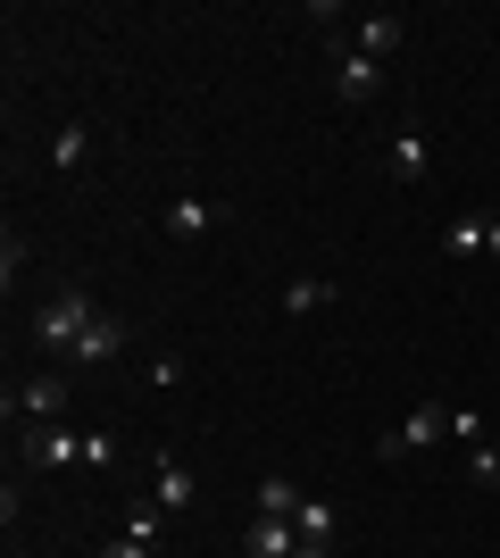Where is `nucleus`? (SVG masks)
<instances>
[{
    "instance_id": "nucleus-1",
    "label": "nucleus",
    "mask_w": 500,
    "mask_h": 558,
    "mask_svg": "<svg viewBox=\"0 0 500 558\" xmlns=\"http://www.w3.org/2000/svg\"><path fill=\"white\" fill-rule=\"evenodd\" d=\"M93 317H100L93 292H84V283H59V292L34 308V350H42V359H75V342H84Z\"/></svg>"
},
{
    "instance_id": "nucleus-2",
    "label": "nucleus",
    "mask_w": 500,
    "mask_h": 558,
    "mask_svg": "<svg viewBox=\"0 0 500 558\" xmlns=\"http://www.w3.org/2000/svg\"><path fill=\"white\" fill-rule=\"evenodd\" d=\"M0 417L9 425H59L68 417V367H42V375H25V384H9Z\"/></svg>"
},
{
    "instance_id": "nucleus-3",
    "label": "nucleus",
    "mask_w": 500,
    "mask_h": 558,
    "mask_svg": "<svg viewBox=\"0 0 500 558\" xmlns=\"http://www.w3.org/2000/svg\"><path fill=\"white\" fill-rule=\"evenodd\" d=\"M434 442H451V409H442V400H417V409L376 442V459H408V450H434Z\"/></svg>"
},
{
    "instance_id": "nucleus-4",
    "label": "nucleus",
    "mask_w": 500,
    "mask_h": 558,
    "mask_svg": "<svg viewBox=\"0 0 500 558\" xmlns=\"http://www.w3.org/2000/svg\"><path fill=\"white\" fill-rule=\"evenodd\" d=\"M333 93H342V109H367V100H383V59H367V50H333Z\"/></svg>"
},
{
    "instance_id": "nucleus-5",
    "label": "nucleus",
    "mask_w": 500,
    "mask_h": 558,
    "mask_svg": "<svg viewBox=\"0 0 500 558\" xmlns=\"http://www.w3.org/2000/svg\"><path fill=\"white\" fill-rule=\"evenodd\" d=\"M25 466H34V475L84 466V434H75V425H25Z\"/></svg>"
},
{
    "instance_id": "nucleus-6",
    "label": "nucleus",
    "mask_w": 500,
    "mask_h": 558,
    "mask_svg": "<svg viewBox=\"0 0 500 558\" xmlns=\"http://www.w3.org/2000/svg\"><path fill=\"white\" fill-rule=\"evenodd\" d=\"M401 43H408L401 9H367V17H351V50H367V59H392Z\"/></svg>"
},
{
    "instance_id": "nucleus-7",
    "label": "nucleus",
    "mask_w": 500,
    "mask_h": 558,
    "mask_svg": "<svg viewBox=\"0 0 500 558\" xmlns=\"http://www.w3.org/2000/svg\"><path fill=\"white\" fill-rule=\"evenodd\" d=\"M159 226H167V242H200V233L217 226V201H209V192H184V201H167Z\"/></svg>"
},
{
    "instance_id": "nucleus-8",
    "label": "nucleus",
    "mask_w": 500,
    "mask_h": 558,
    "mask_svg": "<svg viewBox=\"0 0 500 558\" xmlns=\"http://www.w3.org/2000/svg\"><path fill=\"white\" fill-rule=\"evenodd\" d=\"M150 500H159L167 517H175V509H192V500H200V475H192L184 459H159V466H150Z\"/></svg>"
},
{
    "instance_id": "nucleus-9",
    "label": "nucleus",
    "mask_w": 500,
    "mask_h": 558,
    "mask_svg": "<svg viewBox=\"0 0 500 558\" xmlns=\"http://www.w3.org/2000/svg\"><path fill=\"white\" fill-rule=\"evenodd\" d=\"M383 167H392L401 184H426V175H434V150H426V134H417V125H401V134H392V150H383Z\"/></svg>"
},
{
    "instance_id": "nucleus-10",
    "label": "nucleus",
    "mask_w": 500,
    "mask_h": 558,
    "mask_svg": "<svg viewBox=\"0 0 500 558\" xmlns=\"http://www.w3.org/2000/svg\"><path fill=\"white\" fill-rule=\"evenodd\" d=\"M118 350H125V317L100 308L93 326H84V342H75V367H100V359H118Z\"/></svg>"
},
{
    "instance_id": "nucleus-11",
    "label": "nucleus",
    "mask_w": 500,
    "mask_h": 558,
    "mask_svg": "<svg viewBox=\"0 0 500 558\" xmlns=\"http://www.w3.org/2000/svg\"><path fill=\"white\" fill-rule=\"evenodd\" d=\"M242 550H251V558H292V550H301V534H292V517H251Z\"/></svg>"
},
{
    "instance_id": "nucleus-12",
    "label": "nucleus",
    "mask_w": 500,
    "mask_h": 558,
    "mask_svg": "<svg viewBox=\"0 0 500 558\" xmlns=\"http://www.w3.org/2000/svg\"><path fill=\"white\" fill-rule=\"evenodd\" d=\"M492 251V217H451L442 226V258H484Z\"/></svg>"
},
{
    "instance_id": "nucleus-13",
    "label": "nucleus",
    "mask_w": 500,
    "mask_h": 558,
    "mask_svg": "<svg viewBox=\"0 0 500 558\" xmlns=\"http://www.w3.org/2000/svg\"><path fill=\"white\" fill-rule=\"evenodd\" d=\"M292 534L317 542V550H333V500H317V492H309V500L292 509Z\"/></svg>"
},
{
    "instance_id": "nucleus-14",
    "label": "nucleus",
    "mask_w": 500,
    "mask_h": 558,
    "mask_svg": "<svg viewBox=\"0 0 500 558\" xmlns=\"http://www.w3.org/2000/svg\"><path fill=\"white\" fill-rule=\"evenodd\" d=\"M326 301H333V283H326V276H292V283H284V317H317Z\"/></svg>"
},
{
    "instance_id": "nucleus-15",
    "label": "nucleus",
    "mask_w": 500,
    "mask_h": 558,
    "mask_svg": "<svg viewBox=\"0 0 500 558\" xmlns=\"http://www.w3.org/2000/svg\"><path fill=\"white\" fill-rule=\"evenodd\" d=\"M84 150H93V134H84V125H59V142H50V167H59V175H75V167H84Z\"/></svg>"
},
{
    "instance_id": "nucleus-16",
    "label": "nucleus",
    "mask_w": 500,
    "mask_h": 558,
    "mask_svg": "<svg viewBox=\"0 0 500 558\" xmlns=\"http://www.w3.org/2000/svg\"><path fill=\"white\" fill-rule=\"evenodd\" d=\"M251 500H259V517H292L301 500H309V492H301V484H284V475H267V484L251 492Z\"/></svg>"
},
{
    "instance_id": "nucleus-17",
    "label": "nucleus",
    "mask_w": 500,
    "mask_h": 558,
    "mask_svg": "<svg viewBox=\"0 0 500 558\" xmlns=\"http://www.w3.org/2000/svg\"><path fill=\"white\" fill-rule=\"evenodd\" d=\"M125 542H150V550L167 542V509H159V500H143V509H125Z\"/></svg>"
},
{
    "instance_id": "nucleus-18",
    "label": "nucleus",
    "mask_w": 500,
    "mask_h": 558,
    "mask_svg": "<svg viewBox=\"0 0 500 558\" xmlns=\"http://www.w3.org/2000/svg\"><path fill=\"white\" fill-rule=\"evenodd\" d=\"M118 459H125V450H118V434H84V466H93V475H109Z\"/></svg>"
},
{
    "instance_id": "nucleus-19",
    "label": "nucleus",
    "mask_w": 500,
    "mask_h": 558,
    "mask_svg": "<svg viewBox=\"0 0 500 558\" xmlns=\"http://www.w3.org/2000/svg\"><path fill=\"white\" fill-rule=\"evenodd\" d=\"M17 276H25V233L9 226V233H0V283H17Z\"/></svg>"
},
{
    "instance_id": "nucleus-20",
    "label": "nucleus",
    "mask_w": 500,
    "mask_h": 558,
    "mask_svg": "<svg viewBox=\"0 0 500 558\" xmlns=\"http://www.w3.org/2000/svg\"><path fill=\"white\" fill-rule=\"evenodd\" d=\"M467 475L492 492V484H500V450H492V442H476V450H467Z\"/></svg>"
},
{
    "instance_id": "nucleus-21",
    "label": "nucleus",
    "mask_w": 500,
    "mask_h": 558,
    "mask_svg": "<svg viewBox=\"0 0 500 558\" xmlns=\"http://www.w3.org/2000/svg\"><path fill=\"white\" fill-rule=\"evenodd\" d=\"M451 442H459V450L484 442V417H476V409H451Z\"/></svg>"
},
{
    "instance_id": "nucleus-22",
    "label": "nucleus",
    "mask_w": 500,
    "mask_h": 558,
    "mask_svg": "<svg viewBox=\"0 0 500 558\" xmlns=\"http://www.w3.org/2000/svg\"><path fill=\"white\" fill-rule=\"evenodd\" d=\"M100 558H159V550H150V542H125V534H118V542H100Z\"/></svg>"
},
{
    "instance_id": "nucleus-23",
    "label": "nucleus",
    "mask_w": 500,
    "mask_h": 558,
    "mask_svg": "<svg viewBox=\"0 0 500 558\" xmlns=\"http://www.w3.org/2000/svg\"><path fill=\"white\" fill-rule=\"evenodd\" d=\"M292 558H333V550H317V542H301V550H292Z\"/></svg>"
},
{
    "instance_id": "nucleus-24",
    "label": "nucleus",
    "mask_w": 500,
    "mask_h": 558,
    "mask_svg": "<svg viewBox=\"0 0 500 558\" xmlns=\"http://www.w3.org/2000/svg\"><path fill=\"white\" fill-rule=\"evenodd\" d=\"M484 258H500V217H492V251H484Z\"/></svg>"
}]
</instances>
